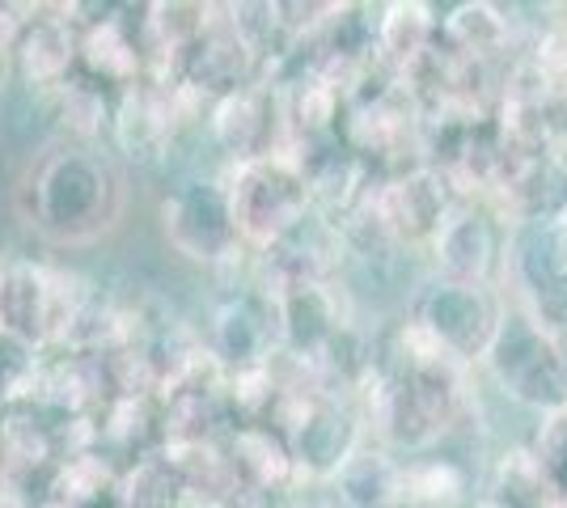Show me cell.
<instances>
[{
	"label": "cell",
	"mask_w": 567,
	"mask_h": 508,
	"mask_svg": "<svg viewBox=\"0 0 567 508\" xmlns=\"http://www.w3.org/2000/svg\"><path fill=\"white\" fill-rule=\"evenodd\" d=\"M127 212V178L111 153L94 145H48L34 153L18 183L22 225L60 250L106 242Z\"/></svg>",
	"instance_id": "cell-1"
},
{
	"label": "cell",
	"mask_w": 567,
	"mask_h": 508,
	"mask_svg": "<svg viewBox=\"0 0 567 508\" xmlns=\"http://www.w3.org/2000/svg\"><path fill=\"white\" fill-rule=\"evenodd\" d=\"M225 191H229L237 242L259 259L271 255L313 212L301 157L288 148L259 157V162H246V166H234L225 174Z\"/></svg>",
	"instance_id": "cell-2"
},
{
	"label": "cell",
	"mask_w": 567,
	"mask_h": 508,
	"mask_svg": "<svg viewBox=\"0 0 567 508\" xmlns=\"http://www.w3.org/2000/svg\"><path fill=\"white\" fill-rule=\"evenodd\" d=\"M85 297H90L85 280L64 267L43 259H4L0 339L25 352L60 348Z\"/></svg>",
	"instance_id": "cell-3"
},
{
	"label": "cell",
	"mask_w": 567,
	"mask_h": 508,
	"mask_svg": "<svg viewBox=\"0 0 567 508\" xmlns=\"http://www.w3.org/2000/svg\"><path fill=\"white\" fill-rule=\"evenodd\" d=\"M483 369L492 373L504 398L538 415L567 407V361L564 343L546 335L525 310H504L492 348L483 352Z\"/></svg>",
	"instance_id": "cell-4"
},
{
	"label": "cell",
	"mask_w": 567,
	"mask_h": 508,
	"mask_svg": "<svg viewBox=\"0 0 567 508\" xmlns=\"http://www.w3.org/2000/svg\"><path fill=\"white\" fill-rule=\"evenodd\" d=\"M267 424L292 449L297 479H327L331 484L334 470L364 445L360 415L318 386H288Z\"/></svg>",
	"instance_id": "cell-5"
},
{
	"label": "cell",
	"mask_w": 567,
	"mask_h": 508,
	"mask_svg": "<svg viewBox=\"0 0 567 508\" xmlns=\"http://www.w3.org/2000/svg\"><path fill=\"white\" fill-rule=\"evenodd\" d=\"M504 310L508 305L496 292V284H457V280L432 276L427 284H420L415 301H411V322L445 356H453L457 364H471L483 361V352L492 348Z\"/></svg>",
	"instance_id": "cell-6"
},
{
	"label": "cell",
	"mask_w": 567,
	"mask_h": 508,
	"mask_svg": "<svg viewBox=\"0 0 567 508\" xmlns=\"http://www.w3.org/2000/svg\"><path fill=\"white\" fill-rule=\"evenodd\" d=\"M162 242L195 267H225L241 255L225 178H187L157 204Z\"/></svg>",
	"instance_id": "cell-7"
},
{
	"label": "cell",
	"mask_w": 567,
	"mask_h": 508,
	"mask_svg": "<svg viewBox=\"0 0 567 508\" xmlns=\"http://www.w3.org/2000/svg\"><path fill=\"white\" fill-rule=\"evenodd\" d=\"M190 102H204L199 94H190L183 85H166V81H153L141 76L132 81L127 90L115 94V111H111V145L127 157V162H162L183 123L190 120ZM213 106V102H208Z\"/></svg>",
	"instance_id": "cell-8"
},
{
	"label": "cell",
	"mask_w": 567,
	"mask_h": 508,
	"mask_svg": "<svg viewBox=\"0 0 567 508\" xmlns=\"http://www.w3.org/2000/svg\"><path fill=\"white\" fill-rule=\"evenodd\" d=\"M213 13L216 9L208 4L199 34L178 55V76H174V85L199 94L204 102H216L241 85L262 81V51L237 30V22L229 18V4L220 9L225 18H213Z\"/></svg>",
	"instance_id": "cell-9"
},
{
	"label": "cell",
	"mask_w": 567,
	"mask_h": 508,
	"mask_svg": "<svg viewBox=\"0 0 567 508\" xmlns=\"http://www.w3.org/2000/svg\"><path fill=\"white\" fill-rule=\"evenodd\" d=\"M208 132H213V145L234 166L280 153L284 136H288L280 85L255 81V85H241L234 94L216 97L208 106Z\"/></svg>",
	"instance_id": "cell-10"
},
{
	"label": "cell",
	"mask_w": 567,
	"mask_h": 508,
	"mask_svg": "<svg viewBox=\"0 0 567 508\" xmlns=\"http://www.w3.org/2000/svg\"><path fill=\"white\" fill-rule=\"evenodd\" d=\"M457 195L445 169L436 166H411L399 169L394 178H381L373 187V208L385 229V238L406 250V246H427L441 220L453 212Z\"/></svg>",
	"instance_id": "cell-11"
},
{
	"label": "cell",
	"mask_w": 567,
	"mask_h": 508,
	"mask_svg": "<svg viewBox=\"0 0 567 508\" xmlns=\"http://www.w3.org/2000/svg\"><path fill=\"white\" fill-rule=\"evenodd\" d=\"M504 225L499 212L457 199L453 212L441 220V229L432 234V267L441 280H457V284H496L499 267H504Z\"/></svg>",
	"instance_id": "cell-12"
},
{
	"label": "cell",
	"mask_w": 567,
	"mask_h": 508,
	"mask_svg": "<svg viewBox=\"0 0 567 508\" xmlns=\"http://www.w3.org/2000/svg\"><path fill=\"white\" fill-rule=\"evenodd\" d=\"M276 326H280L284 352L313 361L334 335L348 331V310H343V292L334 289V280H297V284H276L267 289Z\"/></svg>",
	"instance_id": "cell-13"
},
{
	"label": "cell",
	"mask_w": 567,
	"mask_h": 508,
	"mask_svg": "<svg viewBox=\"0 0 567 508\" xmlns=\"http://www.w3.org/2000/svg\"><path fill=\"white\" fill-rule=\"evenodd\" d=\"M123 9H102V18L76 22V76L102 90H127L144 76V48L136 22L118 18Z\"/></svg>",
	"instance_id": "cell-14"
},
{
	"label": "cell",
	"mask_w": 567,
	"mask_h": 508,
	"mask_svg": "<svg viewBox=\"0 0 567 508\" xmlns=\"http://www.w3.org/2000/svg\"><path fill=\"white\" fill-rule=\"evenodd\" d=\"M76 76V22L69 9H30L13 48V81L30 90H60Z\"/></svg>",
	"instance_id": "cell-15"
},
{
	"label": "cell",
	"mask_w": 567,
	"mask_h": 508,
	"mask_svg": "<svg viewBox=\"0 0 567 508\" xmlns=\"http://www.w3.org/2000/svg\"><path fill=\"white\" fill-rule=\"evenodd\" d=\"M276 348H280V326H276L271 297H262V292H234V297H225L216 305L213 356L229 373L267 364Z\"/></svg>",
	"instance_id": "cell-16"
},
{
	"label": "cell",
	"mask_w": 567,
	"mask_h": 508,
	"mask_svg": "<svg viewBox=\"0 0 567 508\" xmlns=\"http://www.w3.org/2000/svg\"><path fill=\"white\" fill-rule=\"evenodd\" d=\"M343 255H348L343 229L334 220L309 212L271 255H262V263H267L271 289H276V284H297V280H334L343 267Z\"/></svg>",
	"instance_id": "cell-17"
},
{
	"label": "cell",
	"mask_w": 567,
	"mask_h": 508,
	"mask_svg": "<svg viewBox=\"0 0 567 508\" xmlns=\"http://www.w3.org/2000/svg\"><path fill=\"white\" fill-rule=\"evenodd\" d=\"M229 462H234L237 484L267 491V496L301 484L292 449L284 445V436L271 424H237L229 436Z\"/></svg>",
	"instance_id": "cell-18"
},
{
	"label": "cell",
	"mask_w": 567,
	"mask_h": 508,
	"mask_svg": "<svg viewBox=\"0 0 567 508\" xmlns=\"http://www.w3.org/2000/svg\"><path fill=\"white\" fill-rule=\"evenodd\" d=\"M339 508H390L402 505V462L381 445H360L331 475Z\"/></svg>",
	"instance_id": "cell-19"
},
{
	"label": "cell",
	"mask_w": 567,
	"mask_h": 508,
	"mask_svg": "<svg viewBox=\"0 0 567 508\" xmlns=\"http://www.w3.org/2000/svg\"><path fill=\"white\" fill-rule=\"evenodd\" d=\"M441 39V18L436 9L424 4V0H394V4H381L378 9V43H373V55H378L385 69L394 73H406L420 55L436 48Z\"/></svg>",
	"instance_id": "cell-20"
},
{
	"label": "cell",
	"mask_w": 567,
	"mask_h": 508,
	"mask_svg": "<svg viewBox=\"0 0 567 508\" xmlns=\"http://www.w3.org/2000/svg\"><path fill=\"white\" fill-rule=\"evenodd\" d=\"M441 43L453 55H462L471 64H483V60H492L499 51H508V43H513V18H508V9H499L492 0H466V4H457V9H450L441 18Z\"/></svg>",
	"instance_id": "cell-21"
},
{
	"label": "cell",
	"mask_w": 567,
	"mask_h": 508,
	"mask_svg": "<svg viewBox=\"0 0 567 508\" xmlns=\"http://www.w3.org/2000/svg\"><path fill=\"white\" fill-rule=\"evenodd\" d=\"M111 111L115 97L102 85H90L85 76H72L55 90V127L64 132L72 145H94L102 136H111Z\"/></svg>",
	"instance_id": "cell-22"
},
{
	"label": "cell",
	"mask_w": 567,
	"mask_h": 508,
	"mask_svg": "<svg viewBox=\"0 0 567 508\" xmlns=\"http://www.w3.org/2000/svg\"><path fill=\"white\" fill-rule=\"evenodd\" d=\"M492 500H499L504 508H546L555 500V487L546 479L543 462L534 458L529 445L508 449L492 470Z\"/></svg>",
	"instance_id": "cell-23"
},
{
	"label": "cell",
	"mask_w": 567,
	"mask_h": 508,
	"mask_svg": "<svg viewBox=\"0 0 567 508\" xmlns=\"http://www.w3.org/2000/svg\"><path fill=\"white\" fill-rule=\"evenodd\" d=\"M115 500L118 508H183L187 487L178 484V475L169 470L162 454H144L132 470L118 475Z\"/></svg>",
	"instance_id": "cell-24"
},
{
	"label": "cell",
	"mask_w": 567,
	"mask_h": 508,
	"mask_svg": "<svg viewBox=\"0 0 567 508\" xmlns=\"http://www.w3.org/2000/svg\"><path fill=\"white\" fill-rule=\"evenodd\" d=\"M466 496V475L445 458L402 462V505L411 508H453Z\"/></svg>",
	"instance_id": "cell-25"
},
{
	"label": "cell",
	"mask_w": 567,
	"mask_h": 508,
	"mask_svg": "<svg viewBox=\"0 0 567 508\" xmlns=\"http://www.w3.org/2000/svg\"><path fill=\"white\" fill-rule=\"evenodd\" d=\"M115 484H118L115 466L102 458V454L81 449V454H69V458L55 462V479H51L48 496H60V500H69V505L90 508V505H97L102 496H111Z\"/></svg>",
	"instance_id": "cell-26"
},
{
	"label": "cell",
	"mask_w": 567,
	"mask_h": 508,
	"mask_svg": "<svg viewBox=\"0 0 567 508\" xmlns=\"http://www.w3.org/2000/svg\"><path fill=\"white\" fill-rule=\"evenodd\" d=\"M534 458L543 462L546 479L555 487V496H567V407L543 415L538 436H534Z\"/></svg>",
	"instance_id": "cell-27"
},
{
	"label": "cell",
	"mask_w": 567,
	"mask_h": 508,
	"mask_svg": "<svg viewBox=\"0 0 567 508\" xmlns=\"http://www.w3.org/2000/svg\"><path fill=\"white\" fill-rule=\"evenodd\" d=\"M529 60L546 76L555 102H567V25H550L543 39H538V48L529 51Z\"/></svg>",
	"instance_id": "cell-28"
},
{
	"label": "cell",
	"mask_w": 567,
	"mask_h": 508,
	"mask_svg": "<svg viewBox=\"0 0 567 508\" xmlns=\"http://www.w3.org/2000/svg\"><path fill=\"white\" fill-rule=\"evenodd\" d=\"M280 508H339V505H334V496H292Z\"/></svg>",
	"instance_id": "cell-29"
},
{
	"label": "cell",
	"mask_w": 567,
	"mask_h": 508,
	"mask_svg": "<svg viewBox=\"0 0 567 508\" xmlns=\"http://www.w3.org/2000/svg\"><path fill=\"white\" fill-rule=\"evenodd\" d=\"M9 85H13V60H9V55H0V97L9 94Z\"/></svg>",
	"instance_id": "cell-30"
},
{
	"label": "cell",
	"mask_w": 567,
	"mask_h": 508,
	"mask_svg": "<svg viewBox=\"0 0 567 508\" xmlns=\"http://www.w3.org/2000/svg\"><path fill=\"white\" fill-rule=\"evenodd\" d=\"M34 508H81V505H69V500H60V496H43Z\"/></svg>",
	"instance_id": "cell-31"
},
{
	"label": "cell",
	"mask_w": 567,
	"mask_h": 508,
	"mask_svg": "<svg viewBox=\"0 0 567 508\" xmlns=\"http://www.w3.org/2000/svg\"><path fill=\"white\" fill-rule=\"evenodd\" d=\"M474 508H504V505H499V500H492V496H483V500H478Z\"/></svg>",
	"instance_id": "cell-32"
},
{
	"label": "cell",
	"mask_w": 567,
	"mask_h": 508,
	"mask_svg": "<svg viewBox=\"0 0 567 508\" xmlns=\"http://www.w3.org/2000/svg\"><path fill=\"white\" fill-rule=\"evenodd\" d=\"M0 289H4V259H0Z\"/></svg>",
	"instance_id": "cell-33"
},
{
	"label": "cell",
	"mask_w": 567,
	"mask_h": 508,
	"mask_svg": "<svg viewBox=\"0 0 567 508\" xmlns=\"http://www.w3.org/2000/svg\"><path fill=\"white\" fill-rule=\"evenodd\" d=\"M390 508H411V505H390Z\"/></svg>",
	"instance_id": "cell-34"
}]
</instances>
